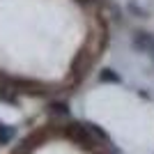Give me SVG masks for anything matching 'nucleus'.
<instances>
[{
    "label": "nucleus",
    "instance_id": "1",
    "mask_svg": "<svg viewBox=\"0 0 154 154\" xmlns=\"http://www.w3.org/2000/svg\"><path fill=\"white\" fill-rule=\"evenodd\" d=\"M5 85H9L12 90H16L19 94H32V97H42L46 94V85L32 78H19V76H5L0 78Z\"/></svg>",
    "mask_w": 154,
    "mask_h": 154
},
{
    "label": "nucleus",
    "instance_id": "2",
    "mask_svg": "<svg viewBox=\"0 0 154 154\" xmlns=\"http://www.w3.org/2000/svg\"><path fill=\"white\" fill-rule=\"evenodd\" d=\"M62 134L67 136V138H71L76 145H81V147H88V149L94 147V136L88 131L85 124H76V122H74V124H67V127L62 129Z\"/></svg>",
    "mask_w": 154,
    "mask_h": 154
},
{
    "label": "nucleus",
    "instance_id": "3",
    "mask_svg": "<svg viewBox=\"0 0 154 154\" xmlns=\"http://www.w3.org/2000/svg\"><path fill=\"white\" fill-rule=\"evenodd\" d=\"M131 46L140 53H147V55H154V35L145 30L134 32V39H131Z\"/></svg>",
    "mask_w": 154,
    "mask_h": 154
},
{
    "label": "nucleus",
    "instance_id": "4",
    "mask_svg": "<svg viewBox=\"0 0 154 154\" xmlns=\"http://www.w3.org/2000/svg\"><path fill=\"white\" fill-rule=\"evenodd\" d=\"M51 117H69V103L67 101H51L46 106Z\"/></svg>",
    "mask_w": 154,
    "mask_h": 154
},
{
    "label": "nucleus",
    "instance_id": "5",
    "mask_svg": "<svg viewBox=\"0 0 154 154\" xmlns=\"http://www.w3.org/2000/svg\"><path fill=\"white\" fill-rule=\"evenodd\" d=\"M85 127H88V131H90L92 136H94V140H101V143H106V145H113V140H110V136L106 134V131H103L101 127H99V124H94V122H83Z\"/></svg>",
    "mask_w": 154,
    "mask_h": 154
},
{
    "label": "nucleus",
    "instance_id": "6",
    "mask_svg": "<svg viewBox=\"0 0 154 154\" xmlns=\"http://www.w3.org/2000/svg\"><path fill=\"white\" fill-rule=\"evenodd\" d=\"M0 101L2 103H9V106H16L19 103V92L16 90H12L9 85H0Z\"/></svg>",
    "mask_w": 154,
    "mask_h": 154
},
{
    "label": "nucleus",
    "instance_id": "7",
    "mask_svg": "<svg viewBox=\"0 0 154 154\" xmlns=\"http://www.w3.org/2000/svg\"><path fill=\"white\" fill-rule=\"evenodd\" d=\"M14 138H16V127L0 122V145H9Z\"/></svg>",
    "mask_w": 154,
    "mask_h": 154
},
{
    "label": "nucleus",
    "instance_id": "8",
    "mask_svg": "<svg viewBox=\"0 0 154 154\" xmlns=\"http://www.w3.org/2000/svg\"><path fill=\"white\" fill-rule=\"evenodd\" d=\"M99 81H101V83H122V76H120L115 69L103 67V69L99 71Z\"/></svg>",
    "mask_w": 154,
    "mask_h": 154
},
{
    "label": "nucleus",
    "instance_id": "9",
    "mask_svg": "<svg viewBox=\"0 0 154 154\" xmlns=\"http://www.w3.org/2000/svg\"><path fill=\"white\" fill-rule=\"evenodd\" d=\"M42 138H44V136L42 134H35V136H28L26 140L21 143V152H32V149L37 147V143L42 140Z\"/></svg>",
    "mask_w": 154,
    "mask_h": 154
},
{
    "label": "nucleus",
    "instance_id": "10",
    "mask_svg": "<svg viewBox=\"0 0 154 154\" xmlns=\"http://www.w3.org/2000/svg\"><path fill=\"white\" fill-rule=\"evenodd\" d=\"M78 5H92V2H94V0H76Z\"/></svg>",
    "mask_w": 154,
    "mask_h": 154
}]
</instances>
